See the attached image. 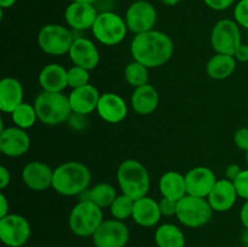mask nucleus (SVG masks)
<instances>
[{
	"label": "nucleus",
	"instance_id": "nucleus-25",
	"mask_svg": "<svg viewBox=\"0 0 248 247\" xmlns=\"http://www.w3.org/2000/svg\"><path fill=\"white\" fill-rule=\"evenodd\" d=\"M159 190L162 198L181 200L186 195V177L178 171H167L159 181Z\"/></svg>",
	"mask_w": 248,
	"mask_h": 247
},
{
	"label": "nucleus",
	"instance_id": "nucleus-6",
	"mask_svg": "<svg viewBox=\"0 0 248 247\" xmlns=\"http://www.w3.org/2000/svg\"><path fill=\"white\" fill-rule=\"evenodd\" d=\"M213 212L207 199L186 194L178 200L176 217L184 227L201 228L212 219Z\"/></svg>",
	"mask_w": 248,
	"mask_h": 247
},
{
	"label": "nucleus",
	"instance_id": "nucleus-3",
	"mask_svg": "<svg viewBox=\"0 0 248 247\" xmlns=\"http://www.w3.org/2000/svg\"><path fill=\"white\" fill-rule=\"evenodd\" d=\"M116 179L121 193L133 200L147 196L150 189L149 172L137 160L128 159L121 162L116 172Z\"/></svg>",
	"mask_w": 248,
	"mask_h": 247
},
{
	"label": "nucleus",
	"instance_id": "nucleus-2",
	"mask_svg": "<svg viewBox=\"0 0 248 247\" xmlns=\"http://www.w3.org/2000/svg\"><path fill=\"white\" fill-rule=\"evenodd\" d=\"M92 174L82 162H63L53 170L52 188L60 195L79 196L91 184Z\"/></svg>",
	"mask_w": 248,
	"mask_h": 247
},
{
	"label": "nucleus",
	"instance_id": "nucleus-33",
	"mask_svg": "<svg viewBox=\"0 0 248 247\" xmlns=\"http://www.w3.org/2000/svg\"><path fill=\"white\" fill-rule=\"evenodd\" d=\"M234 19L240 27L248 29V0H240L235 5Z\"/></svg>",
	"mask_w": 248,
	"mask_h": 247
},
{
	"label": "nucleus",
	"instance_id": "nucleus-35",
	"mask_svg": "<svg viewBox=\"0 0 248 247\" xmlns=\"http://www.w3.org/2000/svg\"><path fill=\"white\" fill-rule=\"evenodd\" d=\"M159 206L162 216H165V217H172V216L177 215L178 201L172 200V199L161 198V200L159 201Z\"/></svg>",
	"mask_w": 248,
	"mask_h": 247
},
{
	"label": "nucleus",
	"instance_id": "nucleus-36",
	"mask_svg": "<svg viewBox=\"0 0 248 247\" xmlns=\"http://www.w3.org/2000/svg\"><path fill=\"white\" fill-rule=\"evenodd\" d=\"M234 142H235V145H236L239 149L247 152L248 150V128L247 127L239 128V130L235 132Z\"/></svg>",
	"mask_w": 248,
	"mask_h": 247
},
{
	"label": "nucleus",
	"instance_id": "nucleus-11",
	"mask_svg": "<svg viewBox=\"0 0 248 247\" xmlns=\"http://www.w3.org/2000/svg\"><path fill=\"white\" fill-rule=\"evenodd\" d=\"M126 26L128 31L135 35L153 31L157 21L156 9L152 2L148 1H133L127 7L125 14Z\"/></svg>",
	"mask_w": 248,
	"mask_h": 247
},
{
	"label": "nucleus",
	"instance_id": "nucleus-1",
	"mask_svg": "<svg viewBox=\"0 0 248 247\" xmlns=\"http://www.w3.org/2000/svg\"><path fill=\"white\" fill-rule=\"evenodd\" d=\"M131 55L133 61L142 63L147 68H157L171 60L174 51L173 40L160 31L137 34L131 41Z\"/></svg>",
	"mask_w": 248,
	"mask_h": 247
},
{
	"label": "nucleus",
	"instance_id": "nucleus-10",
	"mask_svg": "<svg viewBox=\"0 0 248 247\" xmlns=\"http://www.w3.org/2000/svg\"><path fill=\"white\" fill-rule=\"evenodd\" d=\"M31 228L23 216L9 213L0 218V240L7 247H22L28 242Z\"/></svg>",
	"mask_w": 248,
	"mask_h": 247
},
{
	"label": "nucleus",
	"instance_id": "nucleus-32",
	"mask_svg": "<svg viewBox=\"0 0 248 247\" xmlns=\"http://www.w3.org/2000/svg\"><path fill=\"white\" fill-rule=\"evenodd\" d=\"M90 81V70L79 65H73L68 69V86L72 89L85 86Z\"/></svg>",
	"mask_w": 248,
	"mask_h": 247
},
{
	"label": "nucleus",
	"instance_id": "nucleus-27",
	"mask_svg": "<svg viewBox=\"0 0 248 247\" xmlns=\"http://www.w3.org/2000/svg\"><path fill=\"white\" fill-rule=\"evenodd\" d=\"M154 239L157 247H186V235L172 223H165L157 227Z\"/></svg>",
	"mask_w": 248,
	"mask_h": 247
},
{
	"label": "nucleus",
	"instance_id": "nucleus-16",
	"mask_svg": "<svg viewBox=\"0 0 248 247\" xmlns=\"http://www.w3.org/2000/svg\"><path fill=\"white\" fill-rule=\"evenodd\" d=\"M23 183L31 190L45 191L52 188L53 170L41 161H31L22 170Z\"/></svg>",
	"mask_w": 248,
	"mask_h": 247
},
{
	"label": "nucleus",
	"instance_id": "nucleus-15",
	"mask_svg": "<svg viewBox=\"0 0 248 247\" xmlns=\"http://www.w3.org/2000/svg\"><path fill=\"white\" fill-rule=\"evenodd\" d=\"M98 12L93 4L86 2H70L64 11V19L68 26L78 31L92 29Z\"/></svg>",
	"mask_w": 248,
	"mask_h": 247
},
{
	"label": "nucleus",
	"instance_id": "nucleus-8",
	"mask_svg": "<svg viewBox=\"0 0 248 247\" xmlns=\"http://www.w3.org/2000/svg\"><path fill=\"white\" fill-rule=\"evenodd\" d=\"M241 27L235 19H219L211 31V46L216 53L234 56L242 44Z\"/></svg>",
	"mask_w": 248,
	"mask_h": 247
},
{
	"label": "nucleus",
	"instance_id": "nucleus-41",
	"mask_svg": "<svg viewBox=\"0 0 248 247\" xmlns=\"http://www.w3.org/2000/svg\"><path fill=\"white\" fill-rule=\"evenodd\" d=\"M10 213V205L5 194H0V218L5 217Z\"/></svg>",
	"mask_w": 248,
	"mask_h": 247
},
{
	"label": "nucleus",
	"instance_id": "nucleus-17",
	"mask_svg": "<svg viewBox=\"0 0 248 247\" xmlns=\"http://www.w3.org/2000/svg\"><path fill=\"white\" fill-rule=\"evenodd\" d=\"M68 55L74 65H79L87 70L94 69L98 65L101 58L98 48L93 41L84 36L74 39Z\"/></svg>",
	"mask_w": 248,
	"mask_h": 247
},
{
	"label": "nucleus",
	"instance_id": "nucleus-39",
	"mask_svg": "<svg viewBox=\"0 0 248 247\" xmlns=\"http://www.w3.org/2000/svg\"><path fill=\"white\" fill-rule=\"evenodd\" d=\"M235 60L239 61V62H248V45L247 44H241L239 46V48L236 50V52L234 53Z\"/></svg>",
	"mask_w": 248,
	"mask_h": 247
},
{
	"label": "nucleus",
	"instance_id": "nucleus-42",
	"mask_svg": "<svg viewBox=\"0 0 248 247\" xmlns=\"http://www.w3.org/2000/svg\"><path fill=\"white\" fill-rule=\"evenodd\" d=\"M240 220H241L245 229H248V200H245L241 211H240Z\"/></svg>",
	"mask_w": 248,
	"mask_h": 247
},
{
	"label": "nucleus",
	"instance_id": "nucleus-40",
	"mask_svg": "<svg viewBox=\"0 0 248 247\" xmlns=\"http://www.w3.org/2000/svg\"><path fill=\"white\" fill-rule=\"evenodd\" d=\"M11 181V174L10 171L5 166L0 167V189L4 190L5 188H7Z\"/></svg>",
	"mask_w": 248,
	"mask_h": 247
},
{
	"label": "nucleus",
	"instance_id": "nucleus-23",
	"mask_svg": "<svg viewBox=\"0 0 248 247\" xmlns=\"http://www.w3.org/2000/svg\"><path fill=\"white\" fill-rule=\"evenodd\" d=\"M159 92L153 85L147 84L136 87L131 96V106L138 115H150L159 106Z\"/></svg>",
	"mask_w": 248,
	"mask_h": 247
},
{
	"label": "nucleus",
	"instance_id": "nucleus-46",
	"mask_svg": "<svg viewBox=\"0 0 248 247\" xmlns=\"http://www.w3.org/2000/svg\"><path fill=\"white\" fill-rule=\"evenodd\" d=\"M73 1H77V2H86V4H93L97 2L98 0H73Z\"/></svg>",
	"mask_w": 248,
	"mask_h": 247
},
{
	"label": "nucleus",
	"instance_id": "nucleus-43",
	"mask_svg": "<svg viewBox=\"0 0 248 247\" xmlns=\"http://www.w3.org/2000/svg\"><path fill=\"white\" fill-rule=\"evenodd\" d=\"M16 1L17 0H0V7H1V10L10 9L16 4Z\"/></svg>",
	"mask_w": 248,
	"mask_h": 247
},
{
	"label": "nucleus",
	"instance_id": "nucleus-28",
	"mask_svg": "<svg viewBox=\"0 0 248 247\" xmlns=\"http://www.w3.org/2000/svg\"><path fill=\"white\" fill-rule=\"evenodd\" d=\"M118 198L116 189L109 183H97L89 189V200L96 203L102 210L110 207L114 200Z\"/></svg>",
	"mask_w": 248,
	"mask_h": 247
},
{
	"label": "nucleus",
	"instance_id": "nucleus-18",
	"mask_svg": "<svg viewBox=\"0 0 248 247\" xmlns=\"http://www.w3.org/2000/svg\"><path fill=\"white\" fill-rule=\"evenodd\" d=\"M97 114L108 124H119L127 116V104L125 99L113 92H106L99 97Z\"/></svg>",
	"mask_w": 248,
	"mask_h": 247
},
{
	"label": "nucleus",
	"instance_id": "nucleus-44",
	"mask_svg": "<svg viewBox=\"0 0 248 247\" xmlns=\"http://www.w3.org/2000/svg\"><path fill=\"white\" fill-rule=\"evenodd\" d=\"M159 1L161 2V4L166 5V6H176V5H178L182 0H159Z\"/></svg>",
	"mask_w": 248,
	"mask_h": 247
},
{
	"label": "nucleus",
	"instance_id": "nucleus-14",
	"mask_svg": "<svg viewBox=\"0 0 248 247\" xmlns=\"http://www.w3.org/2000/svg\"><path fill=\"white\" fill-rule=\"evenodd\" d=\"M31 148V138L26 130L12 126L0 131V152L9 157H19Z\"/></svg>",
	"mask_w": 248,
	"mask_h": 247
},
{
	"label": "nucleus",
	"instance_id": "nucleus-34",
	"mask_svg": "<svg viewBox=\"0 0 248 247\" xmlns=\"http://www.w3.org/2000/svg\"><path fill=\"white\" fill-rule=\"evenodd\" d=\"M234 185L236 188L239 198L248 200V169L242 170L240 176L234 181Z\"/></svg>",
	"mask_w": 248,
	"mask_h": 247
},
{
	"label": "nucleus",
	"instance_id": "nucleus-29",
	"mask_svg": "<svg viewBox=\"0 0 248 247\" xmlns=\"http://www.w3.org/2000/svg\"><path fill=\"white\" fill-rule=\"evenodd\" d=\"M10 115H11V120L15 126L22 128V130L33 127L36 120H39L34 104L26 103V102L19 104Z\"/></svg>",
	"mask_w": 248,
	"mask_h": 247
},
{
	"label": "nucleus",
	"instance_id": "nucleus-30",
	"mask_svg": "<svg viewBox=\"0 0 248 247\" xmlns=\"http://www.w3.org/2000/svg\"><path fill=\"white\" fill-rule=\"evenodd\" d=\"M125 79L135 89L147 85L149 80V68L137 61H132L125 68Z\"/></svg>",
	"mask_w": 248,
	"mask_h": 247
},
{
	"label": "nucleus",
	"instance_id": "nucleus-24",
	"mask_svg": "<svg viewBox=\"0 0 248 247\" xmlns=\"http://www.w3.org/2000/svg\"><path fill=\"white\" fill-rule=\"evenodd\" d=\"M38 80L43 91L62 92L68 86V70L58 63H50L41 69Z\"/></svg>",
	"mask_w": 248,
	"mask_h": 247
},
{
	"label": "nucleus",
	"instance_id": "nucleus-20",
	"mask_svg": "<svg viewBox=\"0 0 248 247\" xmlns=\"http://www.w3.org/2000/svg\"><path fill=\"white\" fill-rule=\"evenodd\" d=\"M237 198L239 195L234 182L225 178L218 179L210 195L207 196V200L215 212H227L234 207Z\"/></svg>",
	"mask_w": 248,
	"mask_h": 247
},
{
	"label": "nucleus",
	"instance_id": "nucleus-22",
	"mask_svg": "<svg viewBox=\"0 0 248 247\" xmlns=\"http://www.w3.org/2000/svg\"><path fill=\"white\" fill-rule=\"evenodd\" d=\"M23 86L16 77H7L0 81V110L11 114L23 103Z\"/></svg>",
	"mask_w": 248,
	"mask_h": 247
},
{
	"label": "nucleus",
	"instance_id": "nucleus-37",
	"mask_svg": "<svg viewBox=\"0 0 248 247\" xmlns=\"http://www.w3.org/2000/svg\"><path fill=\"white\" fill-rule=\"evenodd\" d=\"M235 1L236 0H203V2L215 11H224V10L229 9Z\"/></svg>",
	"mask_w": 248,
	"mask_h": 247
},
{
	"label": "nucleus",
	"instance_id": "nucleus-13",
	"mask_svg": "<svg viewBox=\"0 0 248 247\" xmlns=\"http://www.w3.org/2000/svg\"><path fill=\"white\" fill-rule=\"evenodd\" d=\"M184 177H186V194L205 199H207L218 181L215 172L205 166H198L189 170Z\"/></svg>",
	"mask_w": 248,
	"mask_h": 247
},
{
	"label": "nucleus",
	"instance_id": "nucleus-21",
	"mask_svg": "<svg viewBox=\"0 0 248 247\" xmlns=\"http://www.w3.org/2000/svg\"><path fill=\"white\" fill-rule=\"evenodd\" d=\"M162 213L160 211V206L157 201L150 196H143V198L135 200L132 212V219L138 225L144 228H152L159 224Z\"/></svg>",
	"mask_w": 248,
	"mask_h": 247
},
{
	"label": "nucleus",
	"instance_id": "nucleus-48",
	"mask_svg": "<svg viewBox=\"0 0 248 247\" xmlns=\"http://www.w3.org/2000/svg\"><path fill=\"white\" fill-rule=\"evenodd\" d=\"M133 1H148V0H133Z\"/></svg>",
	"mask_w": 248,
	"mask_h": 247
},
{
	"label": "nucleus",
	"instance_id": "nucleus-7",
	"mask_svg": "<svg viewBox=\"0 0 248 247\" xmlns=\"http://www.w3.org/2000/svg\"><path fill=\"white\" fill-rule=\"evenodd\" d=\"M91 31L98 43L106 46H115L123 43L128 28L125 18L115 12L104 11L99 12Z\"/></svg>",
	"mask_w": 248,
	"mask_h": 247
},
{
	"label": "nucleus",
	"instance_id": "nucleus-19",
	"mask_svg": "<svg viewBox=\"0 0 248 247\" xmlns=\"http://www.w3.org/2000/svg\"><path fill=\"white\" fill-rule=\"evenodd\" d=\"M99 97H101V93L97 87L91 84L73 89L72 92L68 94L73 113L85 116L96 110Z\"/></svg>",
	"mask_w": 248,
	"mask_h": 247
},
{
	"label": "nucleus",
	"instance_id": "nucleus-5",
	"mask_svg": "<svg viewBox=\"0 0 248 247\" xmlns=\"http://www.w3.org/2000/svg\"><path fill=\"white\" fill-rule=\"evenodd\" d=\"M103 211L90 200H80L72 208L68 224L72 232L77 236H92L103 223Z\"/></svg>",
	"mask_w": 248,
	"mask_h": 247
},
{
	"label": "nucleus",
	"instance_id": "nucleus-38",
	"mask_svg": "<svg viewBox=\"0 0 248 247\" xmlns=\"http://www.w3.org/2000/svg\"><path fill=\"white\" fill-rule=\"evenodd\" d=\"M242 172V169L237 164H232L225 169V176H227V179L234 182L237 177L240 176V173Z\"/></svg>",
	"mask_w": 248,
	"mask_h": 247
},
{
	"label": "nucleus",
	"instance_id": "nucleus-31",
	"mask_svg": "<svg viewBox=\"0 0 248 247\" xmlns=\"http://www.w3.org/2000/svg\"><path fill=\"white\" fill-rule=\"evenodd\" d=\"M133 205H135L133 199L125 195V194H121V195H118V198L114 200V202L111 203L109 208H110V213L114 219L124 222L127 218H132Z\"/></svg>",
	"mask_w": 248,
	"mask_h": 247
},
{
	"label": "nucleus",
	"instance_id": "nucleus-9",
	"mask_svg": "<svg viewBox=\"0 0 248 247\" xmlns=\"http://www.w3.org/2000/svg\"><path fill=\"white\" fill-rule=\"evenodd\" d=\"M74 39L73 33L67 27L55 23L44 26L38 34L39 47L50 56H63L69 53Z\"/></svg>",
	"mask_w": 248,
	"mask_h": 247
},
{
	"label": "nucleus",
	"instance_id": "nucleus-47",
	"mask_svg": "<svg viewBox=\"0 0 248 247\" xmlns=\"http://www.w3.org/2000/svg\"><path fill=\"white\" fill-rule=\"evenodd\" d=\"M246 161H247V165H248V150L246 152Z\"/></svg>",
	"mask_w": 248,
	"mask_h": 247
},
{
	"label": "nucleus",
	"instance_id": "nucleus-45",
	"mask_svg": "<svg viewBox=\"0 0 248 247\" xmlns=\"http://www.w3.org/2000/svg\"><path fill=\"white\" fill-rule=\"evenodd\" d=\"M242 241H244V244L248 247V229H246V232L242 235Z\"/></svg>",
	"mask_w": 248,
	"mask_h": 247
},
{
	"label": "nucleus",
	"instance_id": "nucleus-12",
	"mask_svg": "<svg viewBox=\"0 0 248 247\" xmlns=\"http://www.w3.org/2000/svg\"><path fill=\"white\" fill-rule=\"evenodd\" d=\"M94 247H125L130 240L128 227L118 219L103 220L92 235Z\"/></svg>",
	"mask_w": 248,
	"mask_h": 247
},
{
	"label": "nucleus",
	"instance_id": "nucleus-4",
	"mask_svg": "<svg viewBox=\"0 0 248 247\" xmlns=\"http://www.w3.org/2000/svg\"><path fill=\"white\" fill-rule=\"evenodd\" d=\"M38 119L47 126H56L68 121L73 114L69 98L62 92L41 91L34 101Z\"/></svg>",
	"mask_w": 248,
	"mask_h": 247
},
{
	"label": "nucleus",
	"instance_id": "nucleus-26",
	"mask_svg": "<svg viewBox=\"0 0 248 247\" xmlns=\"http://www.w3.org/2000/svg\"><path fill=\"white\" fill-rule=\"evenodd\" d=\"M236 62L234 56L223 55V53H216L213 57L210 58L206 65V72L211 79L224 80L232 75L236 69Z\"/></svg>",
	"mask_w": 248,
	"mask_h": 247
}]
</instances>
